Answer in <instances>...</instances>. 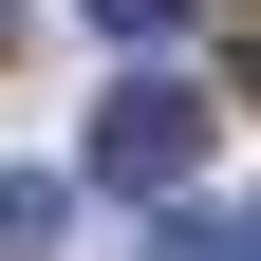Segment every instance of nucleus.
<instances>
[{
    "instance_id": "nucleus-2",
    "label": "nucleus",
    "mask_w": 261,
    "mask_h": 261,
    "mask_svg": "<svg viewBox=\"0 0 261 261\" xmlns=\"http://www.w3.org/2000/svg\"><path fill=\"white\" fill-rule=\"evenodd\" d=\"M38 243H56V187H38V168H0V261H38Z\"/></svg>"
},
{
    "instance_id": "nucleus-3",
    "label": "nucleus",
    "mask_w": 261,
    "mask_h": 261,
    "mask_svg": "<svg viewBox=\"0 0 261 261\" xmlns=\"http://www.w3.org/2000/svg\"><path fill=\"white\" fill-rule=\"evenodd\" d=\"M168 261H261V205H224V224H168Z\"/></svg>"
},
{
    "instance_id": "nucleus-5",
    "label": "nucleus",
    "mask_w": 261,
    "mask_h": 261,
    "mask_svg": "<svg viewBox=\"0 0 261 261\" xmlns=\"http://www.w3.org/2000/svg\"><path fill=\"white\" fill-rule=\"evenodd\" d=\"M243 93H261V75H243Z\"/></svg>"
},
{
    "instance_id": "nucleus-1",
    "label": "nucleus",
    "mask_w": 261,
    "mask_h": 261,
    "mask_svg": "<svg viewBox=\"0 0 261 261\" xmlns=\"http://www.w3.org/2000/svg\"><path fill=\"white\" fill-rule=\"evenodd\" d=\"M187 168H205V93H168V75L93 93V187H187Z\"/></svg>"
},
{
    "instance_id": "nucleus-4",
    "label": "nucleus",
    "mask_w": 261,
    "mask_h": 261,
    "mask_svg": "<svg viewBox=\"0 0 261 261\" xmlns=\"http://www.w3.org/2000/svg\"><path fill=\"white\" fill-rule=\"evenodd\" d=\"M93 38H130V56H149V38H187V0H93Z\"/></svg>"
}]
</instances>
